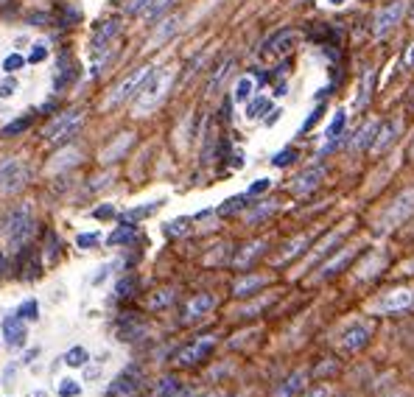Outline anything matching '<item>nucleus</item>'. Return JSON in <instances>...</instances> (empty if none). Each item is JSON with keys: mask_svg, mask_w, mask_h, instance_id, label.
Instances as JSON below:
<instances>
[{"mask_svg": "<svg viewBox=\"0 0 414 397\" xmlns=\"http://www.w3.org/2000/svg\"><path fill=\"white\" fill-rule=\"evenodd\" d=\"M168 84H171V70H157L149 76L146 87H140V93H138V109H151L162 93L168 90Z\"/></svg>", "mask_w": 414, "mask_h": 397, "instance_id": "obj_1", "label": "nucleus"}, {"mask_svg": "<svg viewBox=\"0 0 414 397\" xmlns=\"http://www.w3.org/2000/svg\"><path fill=\"white\" fill-rule=\"evenodd\" d=\"M81 120H85V115H81L78 109H70V112L59 115L56 120H51V123L45 126V140H51V143H62V140L73 138L76 131H78V126H81Z\"/></svg>", "mask_w": 414, "mask_h": 397, "instance_id": "obj_2", "label": "nucleus"}, {"mask_svg": "<svg viewBox=\"0 0 414 397\" xmlns=\"http://www.w3.org/2000/svg\"><path fill=\"white\" fill-rule=\"evenodd\" d=\"M118 31H120V20H107V23H101L96 31H93V36H90V56L96 59V62H101L107 54H109V48H112V39L118 36Z\"/></svg>", "mask_w": 414, "mask_h": 397, "instance_id": "obj_3", "label": "nucleus"}, {"mask_svg": "<svg viewBox=\"0 0 414 397\" xmlns=\"http://www.w3.org/2000/svg\"><path fill=\"white\" fill-rule=\"evenodd\" d=\"M149 76H151V67H138L135 73H129L127 78H123V81L115 87L109 104H123L127 98H132L135 93H140V87L149 81Z\"/></svg>", "mask_w": 414, "mask_h": 397, "instance_id": "obj_4", "label": "nucleus"}, {"mask_svg": "<svg viewBox=\"0 0 414 397\" xmlns=\"http://www.w3.org/2000/svg\"><path fill=\"white\" fill-rule=\"evenodd\" d=\"M140 380H143V372L138 367H129L127 372H120L109 389H107V397H135L138 389H140Z\"/></svg>", "mask_w": 414, "mask_h": 397, "instance_id": "obj_5", "label": "nucleus"}, {"mask_svg": "<svg viewBox=\"0 0 414 397\" xmlns=\"http://www.w3.org/2000/svg\"><path fill=\"white\" fill-rule=\"evenodd\" d=\"M213 347H216V336H201V339H196L193 344H188L185 350L177 352V361L182 367H193V364H199V361H204L207 356H210Z\"/></svg>", "mask_w": 414, "mask_h": 397, "instance_id": "obj_6", "label": "nucleus"}, {"mask_svg": "<svg viewBox=\"0 0 414 397\" xmlns=\"http://www.w3.org/2000/svg\"><path fill=\"white\" fill-rule=\"evenodd\" d=\"M411 213H414V191H406V193H400V196L395 199V204L386 210V215H384V230L397 227L400 222H406Z\"/></svg>", "mask_w": 414, "mask_h": 397, "instance_id": "obj_7", "label": "nucleus"}, {"mask_svg": "<svg viewBox=\"0 0 414 397\" xmlns=\"http://www.w3.org/2000/svg\"><path fill=\"white\" fill-rule=\"evenodd\" d=\"M403 17V0H389V3H384L375 14V36H384L386 31H392Z\"/></svg>", "mask_w": 414, "mask_h": 397, "instance_id": "obj_8", "label": "nucleus"}, {"mask_svg": "<svg viewBox=\"0 0 414 397\" xmlns=\"http://www.w3.org/2000/svg\"><path fill=\"white\" fill-rule=\"evenodd\" d=\"M31 227H34V222H31V210H28V207H17V210L6 218V235H9L14 244H20L23 238H28Z\"/></svg>", "mask_w": 414, "mask_h": 397, "instance_id": "obj_9", "label": "nucleus"}, {"mask_svg": "<svg viewBox=\"0 0 414 397\" xmlns=\"http://www.w3.org/2000/svg\"><path fill=\"white\" fill-rule=\"evenodd\" d=\"M369 336H372V328L364 325V322H356V325H350V328L345 330L342 347H345L347 352H356V350H361V347L369 341Z\"/></svg>", "mask_w": 414, "mask_h": 397, "instance_id": "obj_10", "label": "nucleus"}, {"mask_svg": "<svg viewBox=\"0 0 414 397\" xmlns=\"http://www.w3.org/2000/svg\"><path fill=\"white\" fill-rule=\"evenodd\" d=\"M300 39V34L297 31H292V28H285V31H280V34H274L269 42H266V48H263V54H272V56H283V54H288L294 48V42Z\"/></svg>", "mask_w": 414, "mask_h": 397, "instance_id": "obj_11", "label": "nucleus"}, {"mask_svg": "<svg viewBox=\"0 0 414 397\" xmlns=\"http://www.w3.org/2000/svg\"><path fill=\"white\" fill-rule=\"evenodd\" d=\"M213 305H216V299H213L210 294H196V297H190V302L185 305V322L201 319L204 314L213 311Z\"/></svg>", "mask_w": 414, "mask_h": 397, "instance_id": "obj_12", "label": "nucleus"}, {"mask_svg": "<svg viewBox=\"0 0 414 397\" xmlns=\"http://www.w3.org/2000/svg\"><path fill=\"white\" fill-rule=\"evenodd\" d=\"M3 339L9 347H20L25 341V322L20 314H12L3 319Z\"/></svg>", "mask_w": 414, "mask_h": 397, "instance_id": "obj_13", "label": "nucleus"}, {"mask_svg": "<svg viewBox=\"0 0 414 397\" xmlns=\"http://www.w3.org/2000/svg\"><path fill=\"white\" fill-rule=\"evenodd\" d=\"M73 78H76V62L70 56H59L56 70H54V87L56 90H65L67 84H73Z\"/></svg>", "mask_w": 414, "mask_h": 397, "instance_id": "obj_14", "label": "nucleus"}, {"mask_svg": "<svg viewBox=\"0 0 414 397\" xmlns=\"http://www.w3.org/2000/svg\"><path fill=\"white\" fill-rule=\"evenodd\" d=\"M154 397H185V383L177 375H165L154 386Z\"/></svg>", "mask_w": 414, "mask_h": 397, "instance_id": "obj_15", "label": "nucleus"}, {"mask_svg": "<svg viewBox=\"0 0 414 397\" xmlns=\"http://www.w3.org/2000/svg\"><path fill=\"white\" fill-rule=\"evenodd\" d=\"M411 305H414V291H395V294L384 297L381 311H406Z\"/></svg>", "mask_w": 414, "mask_h": 397, "instance_id": "obj_16", "label": "nucleus"}, {"mask_svg": "<svg viewBox=\"0 0 414 397\" xmlns=\"http://www.w3.org/2000/svg\"><path fill=\"white\" fill-rule=\"evenodd\" d=\"M395 135H397V123H384V126H378L375 140H372V151L381 154V151L395 140Z\"/></svg>", "mask_w": 414, "mask_h": 397, "instance_id": "obj_17", "label": "nucleus"}, {"mask_svg": "<svg viewBox=\"0 0 414 397\" xmlns=\"http://www.w3.org/2000/svg\"><path fill=\"white\" fill-rule=\"evenodd\" d=\"M232 59H224L219 67H216V73L210 76V81H207V93H210V96H216L219 90H221V84L227 81V76H230V70H232Z\"/></svg>", "mask_w": 414, "mask_h": 397, "instance_id": "obj_18", "label": "nucleus"}, {"mask_svg": "<svg viewBox=\"0 0 414 397\" xmlns=\"http://www.w3.org/2000/svg\"><path fill=\"white\" fill-rule=\"evenodd\" d=\"M303 389H305V375H303V372H294L292 378H288V380L274 391V397H297Z\"/></svg>", "mask_w": 414, "mask_h": 397, "instance_id": "obj_19", "label": "nucleus"}, {"mask_svg": "<svg viewBox=\"0 0 414 397\" xmlns=\"http://www.w3.org/2000/svg\"><path fill=\"white\" fill-rule=\"evenodd\" d=\"M319 180H322V168H311V171H305L300 180H297L294 191H297V193H311V191L319 185Z\"/></svg>", "mask_w": 414, "mask_h": 397, "instance_id": "obj_20", "label": "nucleus"}, {"mask_svg": "<svg viewBox=\"0 0 414 397\" xmlns=\"http://www.w3.org/2000/svg\"><path fill=\"white\" fill-rule=\"evenodd\" d=\"M252 90H255V81H252L250 76L238 78V84H235V93H232V101H235V104H243V101H250Z\"/></svg>", "mask_w": 414, "mask_h": 397, "instance_id": "obj_21", "label": "nucleus"}, {"mask_svg": "<svg viewBox=\"0 0 414 397\" xmlns=\"http://www.w3.org/2000/svg\"><path fill=\"white\" fill-rule=\"evenodd\" d=\"M353 255H356V252H342L339 257H334V260H330V263H325V266H322V275H325V277H330V275H336L339 269H345L347 263L353 260Z\"/></svg>", "mask_w": 414, "mask_h": 397, "instance_id": "obj_22", "label": "nucleus"}, {"mask_svg": "<svg viewBox=\"0 0 414 397\" xmlns=\"http://www.w3.org/2000/svg\"><path fill=\"white\" fill-rule=\"evenodd\" d=\"M160 204H162V202H151V204H146V207H135V210H127V213H123V222L135 224V222H140V218L151 215L154 210H160Z\"/></svg>", "mask_w": 414, "mask_h": 397, "instance_id": "obj_23", "label": "nucleus"}, {"mask_svg": "<svg viewBox=\"0 0 414 397\" xmlns=\"http://www.w3.org/2000/svg\"><path fill=\"white\" fill-rule=\"evenodd\" d=\"M375 131H378V126H375V123H364V126L358 129V135H356L353 146H356V149H367V146L372 143V138H375Z\"/></svg>", "mask_w": 414, "mask_h": 397, "instance_id": "obj_24", "label": "nucleus"}, {"mask_svg": "<svg viewBox=\"0 0 414 397\" xmlns=\"http://www.w3.org/2000/svg\"><path fill=\"white\" fill-rule=\"evenodd\" d=\"M31 115H25V118H17V120H12L9 126H3V131H0V135H3V138H17V135H23V131L31 126Z\"/></svg>", "mask_w": 414, "mask_h": 397, "instance_id": "obj_25", "label": "nucleus"}, {"mask_svg": "<svg viewBox=\"0 0 414 397\" xmlns=\"http://www.w3.org/2000/svg\"><path fill=\"white\" fill-rule=\"evenodd\" d=\"M132 241H135V224H129V222H123L120 230H115L109 235V244H132Z\"/></svg>", "mask_w": 414, "mask_h": 397, "instance_id": "obj_26", "label": "nucleus"}, {"mask_svg": "<svg viewBox=\"0 0 414 397\" xmlns=\"http://www.w3.org/2000/svg\"><path fill=\"white\" fill-rule=\"evenodd\" d=\"M272 109V101L266 98V96H261V98H255V101H250V107H246V118L250 120H258L263 112H269Z\"/></svg>", "mask_w": 414, "mask_h": 397, "instance_id": "obj_27", "label": "nucleus"}, {"mask_svg": "<svg viewBox=\"0 0 414 397\" xmlns=\"http://www.w3.org/2000/svg\"><path fill=\"white\" fill-rule=\"evenodd\" d=\"M85 361H90V356H87L85 347H70V350L65 352V364H67V367H85Z\"/></svg>", "mask_w": 414, "mask_h": 397, "instance_id": "obj_28", "label": "nucleus"}, {"mask_svg": "<svg viewBox=\"0 0 414 397\" xmlns=\"http://www.w3.org/2000/svg\"><path fill=\"white\" fill-rule=\"evenodd\" d=\"M345 123H347V115L339 109L336 115H334V120H330V129H327V138L330 140H336V138H345L342 131H345Z\"/></svg>", "mask_w": 414, "mask_h": 397, "instance_id": "obj_29", "label": "nucleus"}, {"mask_svg": "<svg viewBox=\"0 0 414 397\" xmlns=\"http://www.w3.org/2000/svg\"><path fill=\"white\" fill-rule=\"evenodd\" d=\"M261 249H263V244H250V246H243V252L235 257V266H250V260L255 257V255H261Z\"/></svg>", "mask_w": 414, "mask_h": 397, "instance_id": "obj_30", "label": "nucleus"}, {"mask_svg": "<svg viewBox=\"0 0 414 397\" xmlns=\"http://www.w3.org/2000/svg\"><path fill=\"white\" fill-rule=\"evenodd\" d=\"M135 288H138V280H135V277H123V280L115 286V297H118V299H129V297L135 294Z\"/></svg>", "mask_w": 414, "mask_h": 397, "instance_id": "obj_31", "label": "nucleus"}, {"mask_svg": "<svg viewBox=\"0 0 414 397\" xmlns=\"http://www.w3.org/2000/svg\"><path fill=\"white\" fill-rule=\"evenodd\" d=\"M372 78H375V70H369V73L364 76L361 96H358V109H364V107H367V101H369V96H372Z\"/></svg>", "mask_w": 414, "mask_h": 397, "instance_id": "obj_32", "label": "nucleus"}, {"mask_svg": "<svg viewBox=\"0 0 414 397\" xmlns=\"http://www.w3.org/2000/svg\"><path fill=\"white\" fill-rule=\"evenodd\" d=\"M23 319H28V322H36L39 319V305L34 302V299H25L23 305H20V311H17Z\"/></svg>", "mask_w": 414, "mask_h": 397, "instance_id": "obj_33", "label": "nucleus"}, {"mask_svg": "<svg viewBox=\"0 0 414 397\" xmlns=\"http://www.w3.org/2000/svg\"><path fill=\"white\" fill-rule=\"evenodd\" d=\"M171 3H174V0H154V3H151V6L143 12V14H146V20H157V17H160L165 9H171Z\"/></svg>", "mask_w": 414, "mask_h": 397, "instance_id": "obj_34", "label": "nucleus"}, {"mask_svg": "<svg viewBox=\"0 0 414 397\" xmlns=\"http://www.w3.org/2000/svg\"><path fill=\"white\" fill-rule=\"evenodd\" d=\"M305 246H308V238H297L294 244H288V246H285V252H283V255L277 257V263H285V260H292V257H294V255H297L300 249H305Z\"/></svg>", "mask_w": 414, "mask_h": 397, "instance_id": "obj_35", "label": "nucleus"}, {"mask_svg": "<svg viewBox=\"0 0 414 397\" xmlns=\"http://www.w3.org/2000/svg\"><path fill=\"white\" fill-rule=\"evenodd\" d=\"M263 286V280L261 277H250V280H241L238 286H235V297H246L250 291H255V288H261Z\"/></svg>", "mask_w": 414, "mask_h": 397, "instance_id": "obj_36", "label": "nucleus"}, {"mask_svg": "<svg viewBox=\"0 0 414 397\" xmlns=\"http://www.w3.org/2000/svg\"><path fill=\"white\" fill-rule=\"evenodd\" d=\"M243 202H246V196H232V199H227V202L219 207V213H221V215H232V213L243 210Z\"/></svg>", "mask_w": 414, "mask_h": 397, "instance_id": "obj_37", "label": "nucleus"}, {"mask_svg": "<svg viewBox=\"0 0 414 397\" xmlns=\"http://www.w3.org/2000/svg\"><path fill=\"white\" fill-rule=\"evenodd\" d=\"M78 394H81V386L76 380H70V378L59 380V397H78Z\"/></svg>", "mask_w": 414, "mask_h": 397, "instance_id": "obj_38", "label": "nucleus"}, {"mask_svg": "<svg viewBox=\"0 0 414 397\" xmlns=\"http://www.w3.org/2000/svg\"><path fill=\"white\" fill-rule=\"evenodd\" d=\"M297 160V151L294 149H285V151H280V154H274V160H272V165L274 168H285V165H292Z\"/></svg>", "mask_w": 414, "mask_h": 397, "instance_id": "obj_39", "label": "nucleus"}, {"mask_svg": "<svg viewBox=\"0 0 414 397\" xmlns=\"http://www.w3.org/2000/svg\"><path fill=\"white\" fill-rule=\"evenodd\" d=\"M174 302V291L168 288V291H157L151 299H149V305L151 308H165V305H171Z\"/></svg>", "mask_w": 414, "mask_h": 397, "instance_id": "obj_40", "label": "nucleus"}, {"mask_svg": "<svg viewBox=\"0 0 414 397\" xmlns=\"http://www.w3.org/2000/svg\"><path fill=\"white\" fill-rule=\"evenodd\" d=\"M23 65H25V59H23L20 54H9V56L3 59V70H6V73H14V70H23Z\"/></svg>", "mask_w": 414, "mask_h": 397, "instance_id": "obj_41", "label": "nucleus"}, {"mask_svg": "<svg viewBox=\"0 0 414 397\" xmlns=\"http://www.w3.org/2000/svg\"><path fill=\"white\" fill-rule=\"evenodd\" d=\"M14 90H17V78H3L0 81V98H12L14 96Z\"/></svg>", "mask_w": 414, "mask_h": 397, "instance_id": "obj_42", "label": "nucleus"}, {"mask_svg": "<svg viewBox=\"0 0 414 397\" xmlns=\"http://www.w3.org/2000/svg\"><path fill=\"white\" fill-rule=\"evenodd\" d=\"M45 56H48V45H45V42H36V45H34V51H31V56H28V62L39 65V62H43Z\"/></svg>", "mask_w": 414, "mask_h": 397, "instance_id": "obj_43", "label": "nucleus"}, {"mask_svg": "<svg viewBox=\"0 0 414 397\" xmlns=\"http://www.w3.org/2000/svg\"><path fill=\"white\" fill-rule=\"evenodd\" d=\"M177 25H179V20H177V17H171V20H165V23H162V28H160V34H157V42H162L165 36H171V34L177 31Z\"/></svg>", "mask_w": 414, "mask_h": 397, "instance_id": "obj_44", "label": "nucleus"}, {"mask_svg": "<svg viewBox=\"0 0 414 397\" xmlns=\"http://www.w3.org/2000/svg\"><path fill=\"white\" fill-rule=\"evenodd\" d=\"M188 218H177V222H171L168 227H165V233H168V235H182L185 230H188Z\"/></svg>", "mask_w": 414, "mask_h": 397, "instance_id": "obj_45", "label": "nucleus"}, {"mask_svg": "<svg viewBox=\"0 0 414 397\" xmlns=\"http://www.w3.org/2000/svg\"><path fill=\"white\" fill-rule=\"evenodd\" d=\"M98 238H101L98 233H85V235H78V238H76V244H78L81 249H87V246H96Z\"/></svg>", "mask_w": 414, "mask_h": 397, "instance_id": "obj_46", "label": "nucleus"}, {"mask_svg": "<svg viewBox=\"0 0 414 397\" xmlns=\"http://www.w3.org/2000/svg\"><path fill=\"white\" fill-rule=\"evenodd\" d=\"M151 3H154V0H129L127 12H129V14H140V12H146Z\"/></svg>", "mask_w": 414, "mask_h": 397, "instance_id": "obj_47", "label": "nucleus"}, {"mask_svg": "<svg viewBox=\"0 0 414 397\" xmlns=\"http://www.w3.org/2000/svg\"><path fill=\"white\" fill-rule=\"evenodd\" d=\"M322 112H325V107H316V109H314V112H311V115H308V120H305V123H303V129H300V131H311V129H314V126H316V120H319V118H322Z\"/></svg>", "mask_w": 414, "mask_h": 397, "instance_id": "obj_48", "label": "nucleus"}, {"mask_svg": "<svg viewBox=\"0 0 414 397\" xmlns=\"http://www.w3.org/2000/svg\"><path fill=\"white\" fill-rule=\"evenodd\" d=\"M269 180H258V182H252V188H250V196H258V193H263V191H269Z\"/></svg>", "mask_w": 414, "mask_h": 397, "instance_id": "obj_49", "label": "nucleus"}, {"mask_svg": "<svg viewBox=\"0 0 414 397\" xmlns=\"http://www.w3.org/2000/svg\"><path fill=\"white\" fill-rule=\"evenodd\" d=\"M403 65L408 67V70H414V42L406 48V56H403Z\"/></svg>", "mask_w": 414, "mask_h": 397, "instance_id": "obj_50", "label": "nucleus"}, {"mask_svg": "<svg viewBox=\"0 0 414 397\" xmlns=\"http://www.w3.org/2000/svg\"><path fill=\"white\" fill-rule=\"evenodd\" d=\"M93 215H96V218H112V215H115V207H109V204H107V207H98Z\"/></svg>", "mask_w": 414, "mask_h": 397, "instance_id": "obj_51", "label": "nucleus"}, {"mask_svg": "<svg viewBox=\"0 0 414 397\" xmlns=\"http://www.w3.org/2000/svg\"><path fill=\"white\" fill-rule=\"evenodd\" d=\"M280 115H283V109H272V112H269V118H266V123L272 126V123H274V120H277Z\"/></svg>", "mask_w": 414, "mask_h": 397, "instance_id": "obj_52", "label": "nucleus"}, {"mask_svg": "<svg viewBox=\"0 0 414 397\" xmlns=\"http://www.w3.org/2000/svg\"><path fill=\"white\" fill-rule=\"evenodd\" d=\"M36 352H39L36 347H34V350H28V352H25V356H23V364H28L31 358H36Z\"/></svg>", "mask_w": 414, "mask_h": 397, "instance_id": "obj_53", "label": "nucleus"}, {"mask_svg": "<svg viewBox=\"0 0 414 397\" xmlns=\"http://www.w3.org/2000/svg\"><path fill=\"white\" fill-rule=\"evenodd\" d=\"M308 397H325V391H322V389H316V391H311Z\"/></svg>", "mask_w": 414, "mask_h": 397, "instance_id": "obj_54", "label": "nucleus"}, {"mask_svg": "<svg viewBox=\"0 0 414 397\" xmlns=\"http://www.w3.org/2000/svg\"><path fill=\"white\" fill-rule=\"evenodd\" d=\"M185 397H219V394H185Z\"/></svg>", "mask_w": 414, "mask_h": 397, "instance_id": "obj_55", "label": "nucleus"}, {"mask_svg": "<svg viewBox=\"0 0 414 397\" xmlns=\"http://www.w3.org/2000/svg\"><path fill=\"white\" fill-rule=\"evenodd\" d=\"M31 397H48V394H45V391H34Z\"/></svg>", "mask_w": 414, "mask_h": 397, "instance_id": "obj_56", "label": "nucleus"}, {"mask_svg": "<svg viewBox=\"0 0 414 397\" xmlns=\"http://www.w3.org/2000/svg\"><path fill=\"white\" fill-rule=\"evenodd\" d=\"M3 263H6V260H3V252H0V272H3Z\"/></svg>", "mask_w": 414, "mask_h": 397, "instance_id": "obj_57", "label": "nucleus"}, {"mask_svg": "<svg viewBox=\"0 0 414 397\" xmlns=\"http://www.w3.org/2000/svg\"><path fill=\"white\" fill-rule=\"evenodd\" d=\"M408 20L414 23V3H411V12H408Z\"/></svg>", "mask_w": 414, "mask_h": 397, "instance_id": "obj_58", "label": "nucleus"}, {"mask_svg": "<svg viewBox=\"0 0 414 397\" xmlns=\"http://www.w3.org/2000/svg\"><path fill=\"white\" fill-rule=\"evenodd\" d=\"M330 3H342V0H330Z\"/></svg>", "mask_w": 414, "mask_h": 397, "instance_id": "obj_59", "label": "nucleus"}]
</instances>
